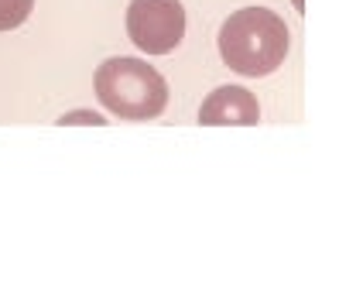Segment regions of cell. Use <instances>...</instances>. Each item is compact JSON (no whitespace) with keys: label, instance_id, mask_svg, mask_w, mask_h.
Masks as SVG:
<instances>
[{"label":"cell","instance_id":"6da1fadb","mask_svg":"<svg viewBox=\"0 0 363 308\" xmlns=\"http://www.w3.org/2000/svg\"><path fill=\"white\" fill-rule=\"evenodd\" d=\"M291 48V35L271 7H243L220 28V55L226 69L247 79L271 76Z\"/></svg>","mask_w":363,"mask_h":308},{"label":"cell","instance_id":"7a4b0ae2","mask_svg":"<svg viewBox=\"0 0 363 308\" xmlns=\"http://www.w3.org/2000/svg\"><path fill=\"white\" fill-rule=\"evenodd\" d=\"M96 100L121 120H155L168 106L164 76L141 59H106L93 76Z\"/></svg>","mask_w":363,"mask_h":308},{"label":"cell","instance_id":"3957f363","mask_svg":"<svg viewBox=\"0 0 363 308\" xmlns=\"http://www.w3.org/2000/svg\"><path fill=\"white\" fill-rule=\"evenodd\" d=\"M127 35L141 52L151 55L175 52L185 38L182 0H134L127 7Z\"/></svg>","mask_w":363,"mask_h":308},{"label":"cell","instance_id":"277c9868","mask_svg":"<svg viewBox=\"0 0 363 308\" xmlns=\"http://www.w3.org/2000/svg\"><path fill=\"white\" fill-rule=\"evenodd\" d=\"M261 120V103L243 86H220L199 106L202 127H254Z\"/></svg>","mask_w":363,"mask_h":308},{"label":"cell","instance_id":"5b68a950","mask_svg":"<svg viewBox=\"0 0 363 308\" xmlns=\"http://www.w3.org/2000/svg\"><path fill=\"white\" fill-rule=\"evenodd\" d=\"M35 0H0V31H14L31 14Z\"/></svg>","mask_w":363,"mask_h":308},{"label":"cell","instance_id":"8992f818","mask_svg":"<svg viewBox=\"0 0 363 308\" xmlns=\"http://www.w3.org/2000/svg\"><path fill=\"white\" fill-rule=\"evenodd\" d=\"M76 120H82V123H103V117H96V113H69V117H62V123H76Z\"/></svg>","mask_w":363,"mask_h":308},{"label":"cell","instance_id":"52a82bcc","mask_svg":"<svg viewBox=\"0 0 363 308\" xmlns=\"http://www.w3.org/2000/svg\"><path fill=\"white\" fill-rule=\"evenodd\" d=\"M291 7H295L298 14H305V0H291Z\"/></svg>","mask_w":363,"mask_h":308}]
</instances>
